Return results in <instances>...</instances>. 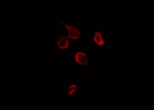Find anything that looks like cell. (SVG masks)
Listing matches in <instances>:
<instances>
[{"mask_svg":"<svg viewBox=\"0 0 154 110\" xmlns=\"http://www.w3.org/2000/svg\"><path fill=\"white\" fill-rule=\"evenodd\" d=\"M59 22H60L63 25H64L65 27L68 29V34L69 38L75 40L79 37L80 34L79 31V29H77L75 26H73V25L69 26V25H67L66 24L62 22L60 20H59Z\"/></svg>","mask_w":154,"mask_h":110,"instance_id":"cell-1","label":"cell"},{"mask_svg":"<svg viewBox=\"0 0 154 110\" xmlns=\"http://www.w3.org/2000/svg\"><path fill=\"white\" fill-rule=\"evenodd\" d=\"M75 59L78 63L81 65H87L88 63V57L83 53H78L76 54Z\"/></svg>","mask_w":154,"mask_h":110,"instance_id":"cell-2","label":"cell"},{"mask_svg":"<svg viewBox=\"0 0 154 110\" xmlns=\"http://www.w3.org/2000/svg\"><path fill=\"white\" fill-rule=\"evenodd\" d=\"M57 46L60 49H65L68 47L69 45L68 39L64 36L62 37L58 40Z\"/></svg>","mask_w":154,"mask_h":110,"instance_id":"cell-3","label":"cell"},{"mask_svg":"<svg viewBox=\"0 0 154 110\" xmlns=\"http://www.w3.org/2000/svg\"><path fill=\"white\" fill-rule=\"evenodd\" d=\"M94 40L95 42L98 45L102 46L104 44V40L102 38V35H101V33H99V32L96 31L94 32Z\"/></svg>","mask_w":154,"mask_h":110,"instance_id":"cell-4","label":"cell"},{"mask_svg":"<svg viewBox=\"0 0 154 110\" xmlns=\"http://www.w3.org/2000/svg\"><path fill=\"white\" fill-rule=\"evenodd\" d=\"M77 87L75 85L72 84L69 86L68 89L67 94L69 95H71L77 91Z\"/></svg>","mask_w":154,"mask_h":110,"instance_id":"cell-5","label":"cell"}]
</instances>
